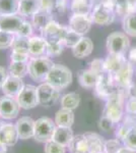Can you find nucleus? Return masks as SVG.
<instances>
[{"label": "nucleus", "instance_id": "obj_1", "mask_svg": "<svg viewBox=\"0 0 136 153\" xmlns=\"http://www.w3.org/2000/svg\"><path fill=\"white\" fill-rule=\"evenodd\" d=\"M124 89L119 88L116 89L115 91L110 95V97L107 99L105 106V110H104V115L110 117L115 124L120 123V120L123 117V113H124Z\"/></svg>", "mask_w": 136, "mask_h": 153}, {"label": "nucleus", "instance_id": "obj_2", "mask_svg": "<svg viewBox=\"0 0 136 153\" xmlns=\"http://www.w3.org/2000/svg\"><path fill=\"white\" fill-rule=\"evenodd\" d=\"M45 82L58 91H62L72 82V73L67 66L55 63L47 75Z\"/></svg>", "mask_w": 136, "mask_h": 153}, {"label": "nucleus", "instance_id": "obj_3", "mask_svg": "<svg viewBox=\"0 0 136 153\" xmlns=\"http://www.w3.org/2000/svg\"><path fill=\"white\" fill-rule=\"evenodd\" d=\"M55 63L49 56L31 57L28 62L29 76L34 81H45L47 75Z\"/></svg>", "mask_w": 136, "mask_h": 153}, {"label": "nucleus", "instance_id": "obj_4", "mask_svg": "<svg viewBox=\"0 0 136 153\" xmlns=\"http://www.w3.org/2000/svg\"><path fill=\"white\" fill-rule=\"evenodd\" d=\"M115 11L112 5L110 4L109 0L99 2L96 5L93 6L91 11V19L93 24L99 26H109L115 19Z\"/></svg>", "mask_w": 136, "mask_h": 153}, {"label": "nucleus", "instance_id": "obj_5", "mask_svg": "<svg viewBox=\"0 0 136 153\" xmlns=\"http://www.w3.org/2000/svg\"><path fill=\"white\" fill-rule=\"evenodd\" d=\"M57 126L53 120L43 117L36 120L35 123V135L34 139L40 143H48L52 141V138L55 133Z\"/></svg>", "mask_w": 136, "mask_h": 153}, {"label": "nucleus", "instance_id": "obj_6", "mask_svg": "<svg viewBox=\"0 0 136 153\" xmlns=\"http://www.w3.org/2000/svg\"><path fill=\"white\" fill-rule=\"evenodd\" d=\"M107 50L109 54L125 55L130 47V40L127 34L122 32H113L107 37Z\"/></svg>", "mask_w": 136, "mask_h": 153}, {"label": "nucleus", "instance_id": "obj_7", "mask_svg": "<svg viewBox=\"0 0 136 153\" xmlns=\"http://www.w3.org/2000/svg\"><path fill=\"white\" fill-rule=\"evenodd\" d=\"M115 80H114V75L109 71H105L99 76L98 83L95 87V93L100 99L107 100L110 95L112 94L115 89Z\"/></svg>", "mask_w": 136, "mask_h": 153}, {"label": "nucleus", "instance_id": "obj_8", "mask_svg": "<svg viewBox=\"0 0 136 153\" xmlns=\"http://www.w3.org/2000/svg\"><path fill=\"white\" fill-rule=\"evenodd\" d=\"M37 91H38L39 105L44 107L53 106L60 98V91L46 82L39 85L37 87Z\"/></svg>", "mask_w": 136, "mask_h": 153}, {"label": "nucleus", "instance_id": "obj_9", "mask_svg": "<svg viewBox=\"0 0 136 153\" xmlns=\"http://www.w3.org/2000/svg\"><path fill=\"white\" fill-rule=\"evenodd\" d=\"M21 108L24 109H32L39 105V98H38V91L37 87L33 85H24L23 90L16 97Z\"/></svg>", "mask_w": 136, "mask_h": 153}, {"label": "nucleus", "instance_id": "obj_10", "mask_svg": "<svg viewBox=\"0 0 136 153\" xmlns=\"http://www.w3.org/2000/svg\"><path fill=\"white\" fill-rule=\"evenodd\" d=\"M19 106L15 97L2 96L0 98V117L4 120H13L19 113Z\"/></svg>", "mask_w": 136, "mask_h": 153}, {"label": "nucleus", "instance_id": "obj_11", "mask_svg": "<svg viewBox=\"0 0 136 153\" xmlns=\"http://www.w3.org/2000/svg\"><path fill=\"white\" fill-rule=\"evenodd\" d=\"M133 76H134V66L130 61L126 60L120 70L114 74V80L118 87L126 90L132 85Z\"/></svg>", "mask_w": 136, "mask_h": 153}, {"label": "nucleus", "instance_id": "obj_12", "mask_svg": "<svg viewBox=\"0 0 136 153\" xmlns=\"http://www.w3.org/2000/svg\"><path fill=\"white\" fill-rule=\"evenodd\" d=\"M91 14L83 16V14H72L69 19L68 28L72 30L80 36H85L91 28L93 25Z\"/></svg>", "mask_w": 136, "mask_h": 153}, {"label": "nucleus", "instance_id": "obj_13", "mask_svg": "<svg viewBox=\"0 0 136 153\" xmlns=\"http://www.w3.org/2000/svg\"><path fill=\"white\" fill-rule=\"evenodd\" d=\"M18 139L19 137L15 125L6 123L0 125V149L13 146Z\"/></svg>", "mask_w": 136, "mask_h": 153}, {"label": "nucleus", "instance_id": "obj_14", "mask_svg": "<svg viewBox=\"0 0 136 153\" xmlns=\"http://www.w3.org/2000/svg\"><path fill=\"white\" fill-rule=\"evenodd\" d=\"M24 19L19 13L8 14V16H0V31L8 32V33L17 34L19 29L23 26Z\"/></svg>", "mask_w": 136, "mask_h": 153}, {"label": "nucleus", "instance_id": "obj_15", "mask_svg": "<svg viewBox=\"0 0 136 153\" xmlns=\"http://www.w3.org/2000/svg\"><path fill=\"white\" fill-rule=\"evenodd\" d=\"M68 27L61 26L56 21H52L48 26L46 27L42 33V37L46 39V41H61L63 42L64 36L67 32Z\"/></svg>", "mask_w": 136, "mask_h": 153}, {"label": "nucleus", "instance_id": "obj_16", "mask_svg": "<svg viewBox=\"0 0 136 153\" xmlns=\"http://www.w3.org/2000/svg\"><path fill=\"white\" fill-rule=\"evenodd\" d=\"M35 123L32 117H23L16 122V130L18 133V137L21 140H28L34 138L35 135Z\"/></svg>", "mask_w": 136, "mask_h": 153}, {"label": "nucleus", "instance_id": "obj_17", "mask_svg": "<svg viewBox=\"0 0 136 153\" xmlns=\"http://www.w3.org/2000/svg\"><path fill=\"white\" fill-rule=\"evenodd\" d=\"M24 86V84L23 79L8 76L6 81L4 82L3 86H2L1 90L4 95L16 98L19 93H21V91L23 90Z\"/></svg>", "mask_w": 136, "mask_h": 153}, {"label": "nucleus", "instance_id": "obj_18", "mask_svg": "<svg viewBox=\"0 0 136 153\" xmlns=\"http://www.w3.org/2000/svg\"><path fill=\"white\" fill-rule=\"evenodd\" d=\"M29 52L31 57L47 56V41L43 37L33 36L29 38Z\"/></svg>", "mask_w": 136, "mask_h": 153}, {"label": "nucleus", "instance_id": "obj_19", "mask_svg": "<svg viewBox=\"0 0 136 153\" xmlns=\"http://www.w3.org/2000/svg\"><path fill=\"white\" fill-rule=\"evenodd\" d=\"M93 50V43L90 38L83 36L77 45L72 48V54L76 58H85L90 56Z\"/></svg>", "mask_w": 136, "mask_h": 153}, {"label": "nucleus", "instance_id": "obj_20", "mask_svg": "<svg viewBox=\"0 0 136 153\" xmlns=\"http://www.w3.org/2000/svg\"><path fill=\"white\" fill-rule=\"evenodd\" d=\"M99 76L96 73L90 70H81L78 73V82L80 86L85 89H95L96 83H98Z\"/></svg>", "mask_w": 136, "mask_h": 153}, {"label": "nucleus", "instance_id": "obj_21", "mask_svg": "<svg viewBox=\"0 0 136 153\" xmlns=\"http://www.w3.org/2000/svg\"><path fill=\"white\" fill-rule=\"evenodd\" d=\"M54 122L57 127H65L71 128L74 124V112L73 110L62 108L58 110L55 113Z\"/></svg>", "mask_w": 136, "mask_h": 153}, {"label": "nucleus", "instance_id": "obj_22", "mask_svg": "<svg viewBox=\"0 0 136 153\" xmlns=\"http://www.w3.org/2000/svg\"><path fill=\"white\" fill-rule=\"evenodd\" d=\"M127 59L125 58V55H119V54H109L107 58L104 60V68L105 71H109L111 74H115L121 68V66L125 63Z\"/></svg>", "mask_w": 136, "mask_h": 153}, {"label": "nucleus", "instance_id": "obj_23", "mask_svg": "<svg viewBox=\"0 0 136 153\" xmlns=\"http://www.w3.org/2000/svg\"><path fill=\"white\" fill-rule=\"evenodd\" d=\"M88 143V153H102L105 151V140L96 133H85Z\"/></svg>", "mask_w": 136, "mask_h": 153}, {"label": "nucleus", "instance_id": "obj_24", "mask_svg": "<svg viewBox=\"0 0 136 153\" xmlns=\"http://www.w3.org/2000/svg\"><path fill=\"white\" fill-rule=\"evenodd\" d=\"M93 9V0H71L70 2V10L72 11V14L87 16V14H91Z\"/></svg>", "mask_w": 136, "mask_h": 153}, {"label": "nucleus", "instance_id": "obj_25", "mask_svg": "<svg viewBox=\"0 0 136 153\" xmlns=\"http://www.w3.org/2000/svg\"><path fill=\"white\" fill-rule=\"evenodd\" d=\"M41 9V0H21L18 13L23 16H33Z\"/></svg>", "mask_w": 136, "mask_h": 153}, {"label": "nucleus", "instance_id": "obj_26", "mask_svg": "<svg viewBox=\"0 0 136 153\" xmlns=\"http://www.w3.org/2000/svg\"><path fill=\"white\" fill-rule=\"evenodd\" d=\"M52 21H53V16L51 12L43 10V9H40L35 16H32V24L34 28L39 30L40 32L43 31Z\"/></svg>", "mask_w": 136, "mask_h": 153}, {"label": "nucleus", "instance_id": "obj_27", "mask_svg": "<svg viewBox=\"0 0 136 153\" xmlns=\"http://www.w3.org/2000/svg\"><path fill=\"white\" fill-rule=\"evenodd\" d=\"M70 153H88V143L85 135H76L68 145Z\"/></svg>", "mask_w": 136, "mask_h": 153}, {"label": "nucleus", "instance_id": "obj_28", "mask_svg": "<svg viewBox=\"0 0 136 153\" xmlns=\"http://www.w3.org/2000/svg\"><path fill=\"white\" fill-rule=\"evenodd\" d=\"M73 131L71 128H65V127H57L55 130V133L53 135L52 140L57 143L67 147L71 140L73 139Z\"/></svg>", "mask_w": 136, "mask_h": 153}, {"label": "nucleus", "instance_id": "obj_29", "mask_svg": "<svg viewBox=\"0 0 136 153\" xmlns=\"http://www.w3.org/2000/svg\"><path fill=\"white\" fill-rule=\"evenodd\" d=\"M61 107L66 109L74 110L79 106L80 103V96L75 92H69L67 94H64L60 98Z\"/></svg>", "mask_w": 136, "mask_h": 153}, {"label": "nucleus", "instance_id": "obj_30", "mask_svg": "<svg viewBox=\"0 0 136 153\" xmlns=\"http://www.w3.org/2000/svg\"><path fill=\"white\" fill-rule=\"evenodd\" d=\"M29 62V61H28ZM28 62H15L10 61L8 68V75L15 76V78H24L29 74Z\"/></svg>", "mask_w": 136, "mask_h": 153}, {"label": "nucleus", "instance_id": "obj_31", "mask_svg": "<svg viewBox=\"0 0 136 153\" xmlns=\"http://www.w3.org/2000/svg\"><path fill=\"white\" fill-rule=\"evenodd\" d=\"M21 0H0V16L17 14Z\"/></svg>", "mask_w": 136, "mask_h": 153}, {"label": "nucleus", "instance_id": "obj_32", "mask_svg": "<svg viewBox=\"0 0 136 153\" xmlns=\"http://www.w3.org/2000/svg\"><path fill=\"white\" fill-rule=\"evenodd\" d=\"M123 29L127 35L136 38V11L127 14L123 19Z\"/></svg>", "mask_w": 136, "mask_h": 153}, {"label": "nucleus", "instance_id": "obj_33", "mask_svg": "<svg viewBox=\"0 0 136 153\" xmlns=\"http://www.w3.org/2000/svg\"><path fill=\"white\" fill-rule=\"evenodd\" d=\"M29 38L15 35V39H14L13 43H12V45H11V51L29 54Z\"/></svg>", "mask_w": 136, "mask_h": 153}, {"label": "nucleus", "instance_id": "obj_34", "mask_svg": "<svg viewBox=\"0 0 136 153\" xmlns=\"http://www.w3.org/2000/svg\"><path fill=\"white\" fill-rule=\"evenodd\" d=\"M109 2L112 5L116 14H119L123 18L129 14L128 0H109Z\"/></svg>", "mask_w": 136, "mask_h": 153}, {"label": "nucleus", "instance_id": "obj_35", "mask_svg": "<svg viewBox=\"0 0 136 153\" xmlns=\"http://www.w3.org/2000/svg\"><path fill=\"white\" fill-rule=\"evenodd\" d=\"M68 27V26H67ZM83 36H80L79 34L75 33L74 31L70 29H67V32H66L65 36H64V39H63V44L65 47H68V48H74L77 43L81 40Z\"/></svg>", "mask_w": 136, "mask_h": 153}, {"label": "nucleus", "instance_id": "obj_36", "mask_svg": "<svg viewBox=\"0 0 136 153\" xmlns=\"http://www.w3.org/2000/svg\"><path fill=\"white\" fill-rule=\"evenodd\" d=\"M64 44L61 41H47V56H58L63 52Z\"/></svg>", "mask_w": 136, "mask_h": 153}, {"label": "nucleus", "instance_id": "obj_37", "mask_svg": "<svg viewBox=\"0 0 136 153\" xmlns=\"http://www.w3.org/2000/svg\"><path fill=\"white\" fill-rule=\"evenodd\" d=\"M136 124L134 122V120L133 118H130V117H127L125 118V120L123 122V124H121L119 126V128L117 129V132H116V136H117V138L119 140H124V138L126 137V135H127V133L129 132V130L131 128L133 127Z\"/></svg>", "mask_w": 136, "mask_h": 153}, {"label": "nucleus", "instance_id": "obj_38", "mask_svg": "<svg viewBox=\"0 0 136 153\" xmlns=\"http://www.w3.org/2000/svg\"><path fill=\"white\" fill-rule=\"evenodd\" d=\"M14 39H15V34L0 31V49L11 48Z\"/></svg>", "mask_w": 136, "mask_h": 153}, {"label": "nucleus", "instance_id": "obj_39", "mask_svg": "<svg viewBox=\"0 0 136 153\" xmlns=\"http://www.w3.org/2000/svg\"><path fill=\"white\" fill-rule=\"evenodd\" d=\"M123 143H124V146H127L136 151V124L127 133L123 140Z\"/></svg>", "mask_w": 136, "mask_h": 153}, {"label": "nucleus", "instance_id": "obj_40", "mask_svg": "<svg viewBox=\"0 0 136 153\" xmlns=\"http://www.w3.org/2000/svg\"><path fill=\"white\" fill-rule=\"evenodd\" d=\"M44 150H45V153H65L66 146L59 144V143L52 140V141L46 143Z\"/></svg>", "mask_w": 136, "mask_h": 153}, {"label": "nucleus", "instance_id": "obj_41", "mask_svg": "<svg viewBox=\"0 0 136 153\" xmlns=\"http://www.w3.org/2000/svg\"><path fill=\"white\" fill-rule=\"evenodd\" d=\"M123 147L119 139H110L105 142V151L107 153H117Z\"/></svg>", "mask_w": 136, "mask_h": 153}, {"label": "nucleus", "instance_id": "obj_42", "mask_svg": "<svg viewBox=\"0 0 136 153\" xmlns=\"http://www.w3.org/2000/svg\"><path fill=\"white\" fill-rule=\"evenodd\" d=\"M33 31H34V26L32 24V22L24 21L21 28L19 29V31L17 32V36L26 37V38H31L33 37Z\"/></svg>", "mask_w": 136, "mask_h": 153}, {"label": "nucleus", "instance_id": "obj_43", "mask_svg": "<svg viewBox=\"0 0 136 153\" xmlns=\"http://www.w3.org/2000/svg\"><path fill=\"white\" fill-rule=\"evenodd\" d=\"M114 125H115V123L110 117H106L104 114L100 118V120H99V128H100V130H102L106 133H109L110 131H112Z\"/></svg>", "mask_w": 136, "mask_h": 153}, {"label": "nucleus", "instance_id": "obj_44", "mask_svg": "<svg viewBox=\"0 0 136 153\" xmlns=\"http://www.w3.org/2000/svg\"><path fill=\"white\" fill-rule=\"evenodd\" d=\"M31 58V55L28 53H21V52H14L11 51L10 54V60L15 61V62H28Z\"/></svg>", "mask_w": 136, "mask_h": 153}, {"label": "nucleus", "instance_id": "obj_45", "mask_svg": "<svg viewBox=\"0 0 136 153\" xmlns=\"http://www.w3.org/2000/svg\"><path fill=\"white\" fill-rule=\"evenodd\" d=\"M90 70L96 73L98 75H101L103 71H105V68H104V60L103 59H93L90 63Z\"/></svg>", "mask_w": 136, "mask_h": 153}, {"label": "nucleus", "instance_id": "obj_46", "mask_svg": "<svg viewBox=\"0 0 136 153\" xmlns=\"http://www.w3.org/2000/svg\"><path fill=\"white\" fill-rule=\"evenodd\" d=\"M69 7H70V5H69V3H68V0H58L53 13L63 14L68 10Z\"/></svg>", "mask_w": 136, "mask_h": 153}, {"label": "nucleus", "instance_id": "obj_47", "mask_svg": "<svg viewBox=\"0 0 136 153\" xmlns=\"http://www.w3.org/2000/svg\"><path fill=\"white\" fill-rule=\"evenodd\" d=\"M58 0H41V9L53 13Z\"/></svg>", "mask_w": 136, "mask_h": 153}, {"label": "nucleus", "instance_id": "obj_48", "mask_svg": "<svg viewBox=\"0 0 136 153\" xmlns=\"http://www.w3.org/2000/svg\"><path fill=\"white\" fill-rule=\"evenodd\" d=\"M125 110L129 115H136V98H128L125 104Z\"/></svg>", "mask_w": 136, "mask_h": 153}, {"label": "nucleus", "instance_id": "obj_49", "mask_svg": "<svg viewBox=\"0 0 136 153\" xmlns=\"http://www.w3.org/2000/svg\"><path fill=\"white\" fill-rule=\"evenodd\" d=\"M128 61H130L132 65L136 63V46H133L128 50Z\"/></svg>", "mask_w": 136, "mask_h": 153}, {"label": "nucleus", "instance_id": "obj_50", "mask_svg": "<svg viewBox=\"0 0 136 153\" xmlns=\"http://www.w3.org/2000/svg\"><path fill=\"white\" fill-rule=\"evenodd\" d=\"M8 76L9 75L5 68H4L3 66H0V89L2 88V86H3V84L6 81V79Z\"/></svg>", "mask_w": 136, "mask_h": 153}, {"label": "nucleus", "instance_id": "obj_51", "mask_svg": "<svg viewBox=\"0 0 136 153\" xmlns=\"http://www.w3.org/2000/svg\"><path fill=\"white\" fill-rule=\"evenodd\" d=\"M126 95L128 98H136V84H132L129 88L126 89Z\"/></svg>", "mask_w": 136, "mask_h": 153}, {"label": "nucleus", "instance_id": "obj_52", "mask_svg": "<svg viewBox=\"0 0 136 153\" xmlns=\"http://www.w3.org/2000/svg\"><path fill=\"white\" fill-rule=\"evenodd\" d=\"M117 153H136V151L127 146H123Z\"/></svg>", "mask_w": 136, "mask_h": 153}, {"label": "nucleus", "instance_id": "obj_53", "mask_svg": "<svg viewBox=\"0 0 136 153\" xmlns=\"http://www.w3.org/2000/svg\"><path fill=\"white\" fill-rule=\"evenodd\" d=\"M0 153H5V151L3 149H0Z\"/></svg>", "mask_w": 136, "mask_h": 153}, {"label": "nucleus", "instance_id": "obj_54", "mask_svg": "<svg viewBox=\"0 0 136 153\" xmlns=\"http://www.w3.org/2000/svg\"><path fill=\"white\" fill-rule=\"evenodd\" d=\"M102 153H107V152H106V151H104V152H102Z\"/></svg>", "mask_w": 136, "mask_h": 153}]
</instances>
